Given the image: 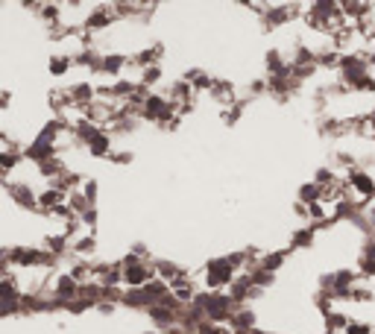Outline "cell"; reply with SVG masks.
Returning <instances> with one entry per match:
<instances>
[{"label": "cell", "instance_id": "obj_1", "mask_svg": "<svg viewBox=\"0 0 375 334\" xmlns=\"http://www.w3.org/2000/svg\"><path fill=\"white\" fill-rule=\"evenodd\" d=\"M194 305H199L206 311V317L211 320V323H217V325H223V323H232V317H235V311H238V305H235V299L229 296V293H223V291H217V293H199L196 299H194Z\"/></svg>", "mask_w": 375, "mask_h": 334}, {"label": "cell", "instance_id": "obj_2", "mask_svg": "<svg viewBox=\"0 0 375 334\" xmlns=\"http://www.w3.org/2000/svg\"><path fill=\"white\" fill-rule=\"evenodd\" d=\"M120 267H123V284H127L130 291H135V288H147L153 279H159L156 276V267H149L144 258H138V255H123L120 258Z\"/></svg>", "mask_w": 375, "mask_h": 334}, {"label": "cell", "instance_id": "obj_3", "mask_svg": "<svg viewBox=\"0 0 375 334\" xmlns=\"http://www.w3.org/2000/svg\"><path fill=\"white\" fill-rule=\"evenodd\" d=\"M203 279H206V288H208L211 293H217L220 288H232V281H235L238 276H235V267L226 261V255H223V258H211V261H206V273H203Z\"/></svg>", "mask_w": 375, "mask_h": 334}, {"label": "cell", "instance_id": "obj_4", "mask_svg": "<svg viewBox=\"0 0 375 334\" xmlns=\"http://www.w3.org/2000/svg\"><path fill=\"white\" fill-rule=\"evenodd\" d=\"M6 255H9V261H12L15 267H30V270H36V267H53L56 261H59L53 252L33 249V247H15V249H6Z\"/></svg>", "mask_w": 375, "mask_h": 334}, {"label": "cell", "instance_id": "obj_5", "mask_svg": "<svg viewBox=\"0 0 375 334\" xmlns=\"http://www.w3.org/2000/svg\"><path fill=\"white\" fill-rule=\"evenodd\" d=\"M369 68H372V62L364 59L361 53H346L343 62H340V80H343L349 88H355L361 80L369 77Z\"/></svg>", "mask_w": 375, "mask_h": 334}, {"label": "cell", "instance_id": "obj_6", "mask_svg": "<svg viewBox=\"0 0 375 334\" xmlns=\"http://www.w3.org/2000/svg\"><path fill=\"white\" fill-rule=\"evenodd\" d=\"M346 188L352 190V194H358L361 203H369L375 197V179L361 171V167H349V173H346Z\"/></svg>", "mask_w": 375, "mask_h": 334}, {"label": "cell", "instance_id": "obj_7", "mask_svg": "<svg viewBox=\"0 0 375 334\" xmlns=\"http://www.w3.org/2000/svg\"><path fill=\"white\" fill-rule=\"evenodd\" d=\"M6 190H9L12 203H18L21 208L38 211V194H36V190H33L30 185H23V182H6Z\"/></svg>", "mask_w": 375, "mask_h": 334}, {"label": "cell", "instance_id": "obj_8", "mask_svg": "<svg viewBox=\"0 0 375 334\" xmlns=\"http://www.w3.org/2000/svg\"><path fill=\"white\" fill-rule=\"evenodd\" d=\"M68 97L77 109H91L97 103V88L91 82H77V85L68 88Z\"/></svg>", "mask_w": 375, "mask_h": 334}, {"label": "cell", "instance_id": "obj_9", "mask_svg": "<svg viewBox=\"0 0 375 334\" xmlns=\"http://www.w3.org/2000/svg\"><path fill=\"white\" fill-rule=\"evenodd\" d=\"M62 205H68V194H62L59 188H44L41 194H38V211H44V214H56Z\"/></svg>", "mask_w": 375, "mask_h": 334}, {"label": "cell", "instance_id": "obj_10", "mask_svg": "<svg viewBox=\"0 0 375 334\" xmlns=\"http://www.w3.org/2000/svg\"><path fill=\"white\" fill-rule=\"evenodd\" d=\"M147 314H149V320H153L156 331H162V334H167L170 328H176V325H179V314H176V311H170V308H164V305L149 308Z\"/></svg>", "mask_w": 375, "mask_h": 334}, {"label": "cell", "instance_id": "obj_11", "mask_svg": "<svg viewBox=\"0 0 375 334\" xmlns=\"http://www.w3.org/2000/svg\"><path fill=\"white\" fill-rule=\"evenodd\" d=\"M80 291H83V284L73 279L70 273H59L56 276V281H53V293L59 296V299H65V302H70V299H77L80 296Z\"/></svg>", "mask_w": 375, "mask_h": 334}, {"label": "cell", "instance_id": "obj_12", "mask_svg": "<svg viewBox=\"0 0 375 334\" xmlns=\"http://www.w3.org/2000/svg\"><path fill=\"white\" fill-rule=\"evenodd\" d=\"M123 305L135 308V311H149V308L159 305V299L149 293L147 288H135V291H127V296H123Z\"/></svg>", "mask_w": 375, "mask_h": 334}, {"label": "cell", "instance_id": "obj_13", "mask_svg": "<svg viewBox=\"0 0 375 334\" xmlns=\"http://www.w3.org/2000/svg\"><path fill=\"white\" fill-rule=\"evenodd\" d=\"M23 156V161H33V164H41V161H47V158H53V156H59L56 153V147L53 144H44V141H33V144L27 147V150H23L21 153Z\"/></svg>", "mask_w": 375, "mask_h": 334}, {"label": "cell", "instance_id": "obj_14", "mask_svg": "<svg viewBox=\"0 0 375 334\" xmlns=\"http://www.w3.org/2000/svg\"><path fill=\"white\" fill-rule=\"evenodd\" d=\"M112 21H115V15L109 6H97L85 18V30H106V27H112Z\"/></svg>", "mask_w": 375, "mask_h": 334}, {"label": "cell", "instance_id": "obj_15", "mask_svg": "<svg viewBox=\"0 0 375 334\" xmlns=\"http://www.w3.org/2000/svg\"><path fill=\"white\" fill-rule=\"evenodd\" d=\"M194 91H196V88H194L188 80H179V82L170 85V94H167V97L176 103V106H191V103H194Z\"/></svg>", "mask_w": 375, "mask_h": 334}, {"label": "cell", "instance_id": "obj_16", "mask_svg": "<svg viewBox=\"0 0 375 334\" xmlns=\"http://www.w3.org/2000/svg\"><path fill=\"white\" fill-rule=\"evenodd\" d=\"M229 328H232V331H249V328H258V317H255V311H253V308H238L235 317H232V323H229Z\"/></svg>", "mask_w": 375, "mask_h": 334}, {"label": "cell", "instance_id": "obj_17", "mask_svg": "<svg viewBox=\"0 0 375 334\" xmlns=\"http://www.w3.org/2000/svg\"><path fill=\"white\" fill-rule=\"evenodd\" d=\"M141 91V82H132V80H117L106 94L109 97H120V100H135V94Z\"/></svg>", "mask_w": 375, "mask_h": 334}, {"label": "cell", "instance_id": "obj_18", "mask_svg": "<svg viewBox=\"0 0 375 334\" xmlns=\"http://www.w3.org/2000/svg\"><path fill=\"white\" fill-rule=\"evenodd\" d=\"M88 153L94 158H112V138H109L106 129H100V135L88 144Z\"/></svg>", "mask_w": 375, "mask_h": 334}, {"label": "cell", "instance_id": "obj_19", "mask_svg": "<svg viewBox=\"0 0 375 334\" xmlns=\"http://www.w3.org/2000/svg\"><path fill=\"white\" fill-rule=\"evenodd\" d=\"M285 261H287V249H273L258 258V267H264L267 273H279L285 267Z\"/></svg>", "mask_w": 375, "mask_h": 334}, {"label": "cell", "instance_id": "obj_20", "mask_svg": "<svg viewBox=\"0 0 375 334\" xmlns=\"http://www.w3.org/2000/svg\"><path fill=\"white\" fill-rule=\"evenodd\" d=\"M70 65H73V56H65V53H56V56H50L47 59V74L50 77H56V80H62L68 70H70Z\"/></svg>", "mask_w": 375, "mask_h": 334}, {"label": "cell", "instance_id": "obj_21", "mask_svg": "<svg viewBox=\"0 0 375 334\" xmlns=\"http://www.w3.org/2000/svg\"><path fill=\"white\" fill-rule=\"evenodd\" d=\"M290 12H293L290 6H267V12H264L261 18H264L267 27H282V23H287V21L293 18Z\"/></svg>", "mask_w": 375, "mask_h": 334}, {"label": "cell", "instance_id": "obj_22", "mask_svg": "<svg viewBox=\"0 0 375 334\" xmlns=\"http://www.w3.org/2000/svg\"><path fill=\"white\" fill-rule=\"evenodd\" d=\"M322 197H326V188H319L317 182H305L302 188H299V203H305V205L322 203Z\"/></svg>", "mask_w": 375, "mask_h": 334}, {"label": "cell", "instance_id": "obj_23", "mask_svg": "<svg viewBox=\"0 0 375 334\" xmlns=\"http://www.w3.org/2000/svg\"><path fill=\"white\" fill-rule=\"evenodd\" d=\"M162 53H164V47H162V44L149 47V50H138V53H135V65H138L141 70H144V68H153V65L162 62Z\"/></svg>", "mask_w": 375, "mask_h": 334}, {"label": "cell", "instance_id": "obj_24", "mask_svg": "<svg viewBox=\"0 0 375 334\" xmlns=\"http://www.w3.org/2000/svg\"><path fill=\"white\" fill-rule=\"evenodd\" d=\"M314 235H317V229H314V226H302V229H296V232H293V237H290V247H293V249H311V247H314Z\"/></svg>", "mask_w": 375, "mask_h": 334}, {"label": "cell", "instance_id": "obj_25", "mask_svg": "<svg viewBox=\"0 0 375 334\" xmlns=\"http://www.w3.org/2000/svg\"><path fill=\"white\" fill-rule=\"evenodd\" d=\"M21 291H18V281L15 276H4V281H0V302H21Z\"/></svg>", "mask_w": 375, "mask_h": 334}, {"label": "cell", "instance_id": "obj_26", "mask_svg": "<svg viewBox=\"0 0 375 334\" xmlns=\"http://www.w3.org/2000/svg\"><path fill=\"white\" fill-rule=\"evenodd\" d=\"M36 167H38V173L47 176V179H59V176L65 173V161H62L59 156L47 158V161H41V164H36Z\"/></svg>", "mask_w": 375, "mask_h": 334}, {"label": "cell", "instance_id": "obj_27", "mask_svg": "<svg viewBox=\"0 0 375 334\" xmlns=\"http://www.w3.org/2000/svg\"><path fill=\"white\" fill-rule=\"evenodd\" d=\"M156 276L162 279V281H167V284H173L179 276H182V270H179V264H173V261H156Z\"/></svg>", "mask_w": 375, "mask_h": 334}, {"label": "cell", "instance_id": "obj_28", "mask_svg": "<svg viewBox=\"0 0 375 334\" xmlns=\"http://www.w3.org/2000/svg\"><path fill=\"white\" fill-rule=\"evenodd\" d=\"M123 68H127V56H123V53H106V59H103V74L120 77Z\"/></svg>", "mask_w": 375, "mask_h": 334}, {"label": "cell", "instance_id": "obj_29", "mask_svg": "<svg viewBox=\"0 0 375 334\" xmlns=\"http://www.w3.org/2000/svg\"><path fill=\"white\" fill-rule=\"evenodd\" d=\"M97 281L103 284V288H120V284H123V267H120V261H117V264H109L106 273L100 276Z\"/></svg>", "mask_w": 375, "mask_h": 334}, {"label": "cell", "instance_id": "obj_30", "mask_svg": "<svg viewBox=\"0 0 375 334\" xmlns=\"http://www.w3.org/2000/svg\"><path fill=\"white\" fill-rule=\"evenodd\" d=\"M249 279H253V284L258 291H267V288H273V281H276V273H267L264 267H249Z\"/></svg>", "mask_w": 375, "mask_h": 334}, {"label": "cell", "instance_id": "obj_31", "mask_svg": "<svg viewBox=\"0 0 375 334\" xmlns=\"http://www.w3.org/2000/svg\"><path fill=\"white\" fill-rule=\"evenodd\" d=\"M358 273H352V270H337L334 273V291H355L358 288Z\"/></svg>", "mask_w": 375, "mask_h": 334}, {"label": "cell", "instance_id": "obj_32", "mask_svg": "<svg viewBox=\"0 0 375 334\" xmlns=\"http://www.w3.org/2000/svg\"><path fill=\"white\" fill-rule=\"evenodd\" d=\"M185 80H188L196 91H211V88H214V80L206 74V70H196V68H194V70H188Z\"/></svg>", "mask_w": 375, "mask_h": 334}, {"label": "cell", "instance_id": "obj_33", "mask_svg": "<svg viewBox=\"0 0 375 334\" xmlns=\"http://www.w3.org/2000/svg\"><path fill=\"white\" fill-rule=\"evenodd\" d=\"M23 161V156H18L15 150H9V153H0V176H4L6 182H9V173L15 171V167Z\"/></svg>", "mask_w": 375, "mask_h": 334}, {"label": "cell", "instance_id": "obj_34", "mask_svg": "<svg viewBox=\"0 0 375 334\" xmlns=\"http://www.w3.org/2000/svg\"><path fill=\"white\" fill-rule=\"evenodd\" d=\"M103 59H106V56H100L97 50H91V47H88V50H85V53H80L73 62H80L83 68H88V70H100V74H103Z\"/></svg>", "mask_w": 375, "mask_h": 334}, {"label": "cell", "instance_id": "obj_35", "mask_svg": "<svg viewBox=\"0 0 375 334\" xmlns=\"http://www.w3.org/2000/svg\"><path fill=\"white\" fill-rule=\"evenodd\" d=\"M317 56H319V53H314L311 47H302V44H299L290 65H293V68H308V65H317Z\"/></svg>", "mask_w": 375, "mask_h": 334}, {"label": "cell", "instance_id": "obj_36", "mask_svg": "<svg viewBox=\"0 0 375 334\" xmlns=\"http://www.w3.org/2000/svg\"><path fill=\"white\" fill-rule=\"evenodd\" d=\"M162 77H164V68H162V65L144 68V70H141V85H144V88H149V85H156V82H162Z\"/></svg>", "mask_w": 375, "mask_h": 334}, {"label": "cell", "instance_id": "obj_37", "mask_svg": "<svg viewBox=\"0 0 375 334\" xmlns=\"http://www.w3.org/2000/svg\"><path fill=\"white\" fill-rule=\"evenodd\" d=\"M70 249L68 244V235H56V237H47V252H53L56 258H62L65 252Z\"/></svg>", "mask_w": 375, "mask_h": 334}, {"label": "cell", "instance_id": "obj_38", "mask_svg": "<svg viewBox=\"0 0 375 334\" xmlns=\"http://www.w3.org/2000/svg\"><path fill=\"white\" fill-rule=\"evenodd\" d=\"M68 205H70V211L77 214V217H83V214H85L88 208H94L83 194H77V190H73V194H68Z\"/></svg>", "mask_w": 375, "mask_h": 334}, {"label": "cell", "instance_id": "obj_39", "mask_svg": "<svg viewBox=\"0 0 375 334\" xmlns=\"http://www.w3.org/2000/svg\"><path fill=\"white\" fill-rule=\"evenodd\" d=\"M70 252H77V255H91V252H97V237L88 235V237H80V241H73Z\"/></svg>", "mask_w": 375, "mask_h": 334}, {"label": "cell", "instance_id": "obj_40", "mask_svg": "<svg viewBox=\"0 0 375 334\" xmlns=\"http://www.w3.org/2000/svg\"><path fill=\"white\" fill-rule=\"evenodd\" d=\"M346 328H349V317H346V314L334 311L332 317H326V331H329V334H334V331H346Z\"/></svg>", "mask_w": 375, "mask_h": 334}, {"label": "cell", "instance_id": "obj_41", "mask_svg": "<svg viewBox=\"0 0 375 334\" xmlns=\"http://www.w3.org/2000/svg\"><path fill=\"white\" fill-rule=\"evenodd\" d=\"M314 302H317V311H319L322 317H332V314H334V299H332L326 291H319Z\"/></svg>", "mask_w": 375, "mask_h": 334}, {"label": "cell", "instance_id": "obj_42", "mask_svg": "<svg viewBox=\"0 0 375 334\" xmlns=\"http://www.w3.org/2000/svg\"><path fill=\"white\" fill-rule=\"evenodd\" d=\"M314 182L319 185V188H337V182H334V171H329V167H319L317 171V176H314Z\"/></svg>", "mask_w": 375, "mask_h": 334}, {"label": "cell", "instance_id": "obj_43", "mask_svg": "<svg viewBox=\"0 0 375 334\" xmlns=\"http://www.w3.org/2000/svg\"><path fill=\"white\" fill-rule=\"evenodd\" d=\"M340 62H343V56L337 50H322L317 56V65H322V68H340Z\"/></svg>", "mask_w": 375, "mask_h": 334}, {"label": "cell", "instance_id": "obj_44", "mask_svg": "<svg viewBox=\"0 0 375 334\" xmlns=\"http://www.w3.org/2000/svg\"><path fill=\"white\" fill-rule=\"evenodd\" d=\"M91 308H94V305H91L88 299H83V296H77V299H70V302H68V308H65V311H68V314H77V317H80V314H85V311H91Z\"/></svg>", "mask_w": 375, "mask_h": 334}, {"label": "cell", "instance_id": "obj_45", "mask_svg": "<svg viewBox=\"0 0 375 334\" xmlns=\"http://www.w3.org/2000/svg\"><path fill=\"white\" fill-rule=\"evenodd\" d=\"M241 114H243V103H232L226 112H223V124H226V126L238 124V121H241Z\"/></svg>", "mask_w": 375, "mask_h": 334}, {"label": "cell", "instance_id": "obj_46", "mask_svg": "<svg viewBox=\"0 0 375 334\" xmlns=\"http://www.w3.org/2000/svg\"><path fill=\"white\" fill-rule=\"evenodd\" d=\"M358 276H364V279H375V261L372 258H358Z\"/></svg>", "mask_w": 375, "mask_h": 334}, {"label": "cell", "instance_id": "obj_47", "mask_svg": "<svg viewBox=\"0 0 375 334\" xmlns=\"http://www.w3.org/2000/svg\"><path fill=\"white\" fill-rule=\"evenodd\" d=\"M97 194H100V185H97V179H85V185H83V197L94 205L97 203Z\"/></svg>", "mask_w": 375, "mask_h": 334}, {"label": "cell", "instance_id": "obj_48", "mask_svg": "<svg viewBox=\"0 0 375 334\" xmlns=\"http://www.w3.org/2000/svg\"><path fill=\"white\" fill-rule=\"evenodd\" d=\"M211 94H214L217 100H229V97H232V85H229V82H214Z\"/></svg>", "mask_w": 375, "mask_h": 334}, {"label": "cell", "instance_id": "obj_49", "mask_svg": "<svg viewBox=\"0 0 375 334\" xmlns=\"http://www.w3.org/2000/svg\"><path fill=\"white\" fill-rule=\"evenodd\" d=\"M97 220H100V211H97V205H94V208H88V211L83 214V217H80V223H83L85 229H94V226H97Z\"/></svg>", "mask_w": 375, "mask_h": 334}, {"label": "cell", "instance_id": "obj_50", "mask_svg": "<svg viewBox=\"0 0 375 334\" xmlns=\"http://www.w3.org/2000/svg\"><path fill=\"white\" fill-rule=\"evenodd\" d=\"M343 334H375V331H372V325H366V323H349V328H346Z\"/></svg>", "mask_w": 375, "mask_h": 334}, {"label": "cell", "instance_id": "obj_51", "mask_svg": "<svg viewBox=\"0 0 375 334\" xmlns=\"http://www.w3.org/2000/svg\"><path fill=\"white\" fill-rule=\"evenodd\" d=\"M41 15H44V21L56 23V18H59V6H56V4H44V6H41Z\"/></svg>", "mask_w": 375, "mask_h": 334}, {"label": "cell", "instance_id": "obj_52", "mask_svg": "<svg viewBox=\"0 0 375 334\" xmlns=\"http://www.w3.org/2000/svg\"><path fill=\"white\" fill-rule=\"evenodd\" d=\"M196 334H223V325H217V323H211V320H206L203 325L196 328Z\"/></svg>", "mask_w": 375, "mask_h": 334}, {"label": "cell", "instance_id": "obj_53", "mask_svg": "<svg viewBox=\"0 0 375 334\" xmlns=\"http://www.w3.org/2000/svg\"><path fill=\"white\" fill-rule=\"evenodd\" d=\"M4 317H12V314H21V302H4Z\"/></svg>", "mask_w": 375, "mask_h": 334}, {"label": "cell", "instance_id": "obj_54", "mask_svg": "<svg viewBox=\"0 0 375 334\" xmlns=\"http://www.w3.org/2000/svg\"><path fill=\"white\" fill-rule=\"evenodd\" d=\"M112 161L115 164H130L132 161V153H112Z\"/></svg>", "mask_w": 375, "mask_h": 334}, {"label": "cell", "instance_id": "obj_55", "mask_svg": "<svg viewBox=\"0 0 375 334\" xmlns=\"http://www.w3.org/2000/svg\"><path fill=\"white\" fill-rule=\"evenodd\" d=\"M97 311H100V314H115V311H117V305H115V302H100V305H97Z\"/></svg>", "mask_w": 375, "mask_h": 334}, {"label": "cell", "instance_id": "obj_56", "mask_svg": "<svg viewBox=\"0 0 375 334\" xmlns=\"http://www.w3.org/2000/svg\"><path fill=\"white\" fill-rule=\"evenodd\" d=\"M369 299H372V293L366 288H355V302H369Z\"/></svg>", "mask_w": 375, "mask_h": 334}, {"label": "cell", "instance_id": "obj_57", "mask_svg": "<svg viewBox=\"0 0 375 334\" xmlns=\"http://www.w3.org/2000/svg\"><path fill=\"white\" fill-rule=\"evenodd\" d=\"M9 103H12V91L4 88V94H0V109H9Z\"/></svg>", "mask_w": 375, "mask_h": 334}, {"label": "cell", "instance_id": "obj_58", "mask_svg": "<svg viewBox=\"0 0 375 334\" xmlns=\"http://www.w3.org/2000/svg\"><path fill=\"white\" fill-rule=\"evenodd\" d=\"M264 91H270L267 82H264V80H255V82H253V94H264Z\"/></svg>", "mask_w": 375, "mask_h": 334}, {"label": "cell", "instance_id": "obj_59", "mask_svg": "<svg viewBox=\"0 0 375 334\" xmlns=\"http://www.w3.org/2000/svg\"><path fill=\"white\" fill-rule=\"evenodd\" d=\"M132 255L144 258V255H147V247H144V244H132Z\"/></svg>", "mask_w": 375, "mask_h": 334}, {"label": "cell", "instance_id": "obj_60", "mask_svg": "<svg viewBox=\"0 0 375 334\" xmlns=\"http://www.w3.org/2000/svg\"><path fill=\"white\" fill-rule=\"evenodd\" d=\"M167 334H196V331H188V328H182V325H176V328H170Z\"/></svg>", "mask_w": 375, "mask_h": 334}, {"label": "cell", "instance_id": "obj_61", "mask_svg": "<svg viewBox=\"0 0 375 334\" xmlns=\"http://www.w3.org/2000/svg\"><path fill=\"white\" fill-rule=\"evenodd\" d=\"M369 126L375 129V106H372V112H369Z\"/></svg>", "mask_w": 375, "mask_h": 334}, {"label": "cell", "instance_id": "obj_62", "mask_svg": "<svg viewBox=\"0 0 375 334\" xmlns=\"http://www.w3.org/2000/svg\"><path fill=\"white\" fill-rule=\"evenodd\" d=\"M267 334H270V331H267Z\"/></svg>", "mask_w": 375, "mask_h": 334}, {"label": "cell", "instance_id": "obj_63", "mask_svg": "<svg viewBox=\"0 0 375 334\" xmlns=\"http://www.w3.org/2000/svg\"><path fill=\"white\" fill-rule=\"evenodd\" d=\"M326 334H329V331H326Z\"/></svg>", "mask_w": 375, "mask_h": 334}]
</instances>
